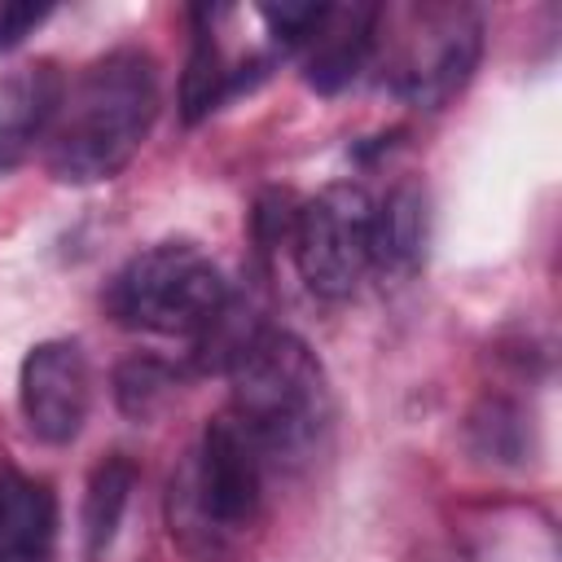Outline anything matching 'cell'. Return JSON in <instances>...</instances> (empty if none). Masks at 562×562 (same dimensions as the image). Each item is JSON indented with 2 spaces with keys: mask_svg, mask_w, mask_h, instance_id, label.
<instances>
[{
  "mask_svg": "<svg viewBox=\"0 0 562 562\" xmlns=\"http://www.w3.org/2000/svg\"><path fill=\"white\" fill-rule=\"evenodd\" d=\"M158 119V66L145 48H110L66 92L48 132V171L61 184L114 180Z\"/></svg>",
  "mask_w": 562,
  "mask_h": 562,
  "instance_id": "1",
  "label": "cell"
},
{
  "mask_svg": "<svg viewBox=\"0 0 562 562\" xmlns=\"http://www.w3.org/2000/svg\"><path fill=\"white\" fill-rule=\"evenodd\" d=\"M228 413L255 439L268 470L303 465L334 417L329 378L316 351L290 329H259L255 342L228 369Z\"/></svg>",
  "mask_w": 562,
  "mask_h": 562,
  "instance_id": "2",
  "label": "cell"
},
{
  "mask_svg": "<svg viewBox=\"0 0 562 562\" xmlns=\"http://www.w3.org/2000/svg\"><path fill=\"white\" fill-rule=\"evenodd\" d=\"M263 474L268 465L255 439L241 430V422L228 408L215 413L171 479V496H167L171 536L206 562L224 558L259 522Z\"/></svg>",
  "mask_w": 562,
  "mask_h": 562,
  "instance_id": "3",
  "label": "cell"
},
{
  "mask_svg": "<svg viewBox=\"0 0 562 562\" xmlns=\"http://www.w3.org/2000/svg\"><path fill=\"white\" fill-rule=\"evenodd\" d=\"M373 61L382 66V88L413 110L448 105L474 75L483 57V18L465 4H408L382 13Z\"/></svg>",
  "mask_w": 562,
  "mask_h": 562,
  "instance_id": "4",
  "label": "cell"
},
{
  "mask_svg": "<svg viewBox=\"0 0 562 562\" xmlns=\"http://www.w3.org/2000/svg\"><path fill=\"white\" fill-rule=\"evenodd\" d=\"M228 299V281L193 241L136 250L105 285V312L132 334L198 338Z\"/></svg>",
  "mask_w": 562,
  "mask_h": 562,
  "instance_id": "5",
  "label": "cell"
},
{
  "mask_svg": "<svg viewBox=\"0 0 562 562\" xmlns=\"http://www.w3.org/2000/svg\"><path fill=\"white\" fill-rule=\"evenodd\" d=\"M290 250L303 285L325 299H351L373 272V198L360 184H329L294 206Z\"/></svg>",
  "mask_w": 562,
  "mask_h": 562,
  "instance_id": "6",
  "label": "cell"
},
{
  "mask_svg": "<svg viewBox=\"0 0 562 562\" xmlns=\"http://www.w3.org/2000/svg\"><path fill=\"white\" fill-rule=\"evenodd\" d=\"M88 404H92V373L79 342L48 338L22 356L18 408L26 430L40 443H53V448L70 443L88 422Z\"/></svg>",
  "mask_w": 562,
  "mask_h": 562,
  "instance_id": "7",
  "label": "cell"
},
{
  "mask_svg": "<svg viewBox=\"0 0 562 562\" xmlns=\"http://www.w3.org/2000/svg\"><path fill=\"white\" fill-rule=\"evenodd\" d=\"M378 13L382 9H373V4H321L312 31L294 48L299 66H303V83L334 97L351 79H360L373 66Z\"/></svg>",
  "mask_w": 562,
  "mask_h": 562,
  "instance_id": "8",
  "label": "cell"
},
{
  "mask_svg": "<svg viewBox=\"0 0 562 562\" xmlns=\"http://www.w3.org/2000/svg\"><path fill=\"white\" fill-rule=\"evenodd\" d=\"M66 79L53 61H26L0 75V176L48 140Z\"/></svg>",
  "mask_w": 562,
  "mask_h": 562,
  "instance_id": "9",
  "label": "cell"
},
{
  "mask_svg": "<svg viewBox=\"0 0 562 562\" xmlns=\"http://www.w3.org/2000/svg\"><path fill=\"white\" fill-rule=\"evenodd\" d=\"M57 544V496L48 483L0 470V562H48Z\"/></svg>",
  "mask_w": 562,
  "mask_h": 562,
  "instance_id": "10",
  "label": "cell"
},
{
  "mask_svg": "<svg viewBox=\"0 0 562 562\" xmlns=\"http://www.w3.org/2000/svg\"><path fill=\"white\" fill-rule=\"evenodd\" d=\"M426 250V193L417 184H395L373 202V272L408 277Z\"/></svg>",
  "mask_w": 562,
  "mask_h": 562,
  "instance_id": "11",
  "label": "cell"
},
{
  "mask_svg": "<svg viewBox=\"0 0 562 562\" xmlns=\"http://www.w3.org/2000/svg\"><path fill=\"white\" fill-rule=\"evenodd\" d=\"M132 483H136V470H132L127 457H105L92 470L88 492H83V553H88V562H97L114 544V531L123 522Z\"/></svg>",
  "mask_w": 562,
  "mask_h": 562,
  "instance_id": "12",
  "label": "cell"
},
{
  "mask_svg": "<svg viewBox=\"0 0 562 562\" xmlns=\"http://www.w3.org/2000/svg\"><path fill=\"white\" fill-rule=\"evenodd\" d=\"M241 88V75L233 70V61L224 57L220 40L211 26H198L193 35V53H189V66H184V79H180V105H184V123H198L206 119L228 92Z\"/></svg>",
  "mask_w": 562,
  "mask_h": 562,
  "instance_id": "13",
  "label": "cell"
},
{
  "mask_svg": "<svg viewBox=\"0 0 562 562\" xmlns=\"http://www.w3.org/2000/svg\"><path fill=\"white\" fill-rule=\"evenodd\" d=\"M171 386H176V373H171L167 364H158V360H132V364H123V373H119V404H123L127 413H136V417H149L154 404H158Z\"/></svg>",
  "mask_w": 562,
  "mask_h": 562,
  "instance_id": "14",
  "label": "cell"
},
{
  "mask_svg": "<svg viewBox=\"0 0 562 562\" xmlns=\"http://www.w3.org/2000/svg\"><path fill=\"white\" fill-rule=\"evenodd\" d=\"M48 4H0V53L18 48L26 35H35L40 22H48Z\"/></svg>",
  "mask_w": 562,
  "mask_h": 562,
  "instance_id": "15",
  "label": "cell"
}]
</instances>
